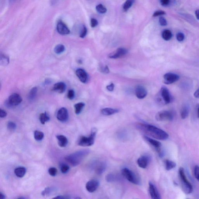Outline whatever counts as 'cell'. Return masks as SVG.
Masks as SVG:
<instances>
[{
  "instance_id": "obj_54",
  "label": "cell",
  "mask_w": 199,
  "mask_h": 199,
  "mask_svg": "<svg viewBox=\"0 0 199 199\" xmlns=\"http://www.w3.org/2000/svg\"><path fill=\"white\" fill-rule=\"evenodd\" d=\"M6 198V196L4 194L2 193V192H0V199H5Z\"/></svg>"
},
{
  "instance_id": "obj_36",
  "label": "cell",
  "mask_w": 199,
  "mask_h": 199,
  "mask_svg": "<svg viewBox=\"0 0 199 199\" xmlns=\"http://www.w3.org/2000/svg\"><path fill=\"white\" fill-rule=\"evenodd\" d=\"M70 169L69 167L67 164H62L61 165L60 170L62 173H66L69 171Z\"/></svg>"
},
{
  "instance_id": "obj_28",
  "label": "cell",
  "mask_w": 199,
  "mask_h": 199,
  "mask_svg": "<svg viewBox=\"0 0 199 199\" xmlns=\"http://www.w3.org/2000/svg\"><path fill=\"white\" fill-rule=\"evenodd\" d=\"M37 92V87H35L30 90L28 95V98L30 101H33L36 97Z\"/></svg>"
},
{
  "instance_id": "obj_24",
  "label": "cell",
  "mask_w": 199,
  "mask_h": 199,
  "mask_svg": "<svg viewBox=\"0 0 199 199\" xmlns=\"http://www.w3.org/2000/svg\"><path fill=\"white\" fill-rule=\"evenodd\" d=\"M14 172L17 177L22 178L26 173V169L24 167H19L15 170Z\"/></svg>"
},
{
  "instance_id": "obj_15",
  "label": "cell",
  "mask_w": 199,
  "mask_h": 199,
  "mask_svg": "<svg viewBox=\"0 0 199 199\" xmlns=\"http://www.w3.org/2000/svg\"><path fill=\"white\" fill-rule=\"evenodd\" d=\"M57 29L58 32L61 35H68L70 32V31L67 25L61 21H59L58 22L57 25Z\"/></svg>"
},
{
  "instance_id": "obj_20",
  "label": "cell",
  "mask_w": 199,
  "mask_h": 199,
  "mask_svg": "<svg viewBox=\"0 0 199 199\" xmlns=\"http://www.w3.org/2000/svg\"><path fill=\"white\" fill-rule=\"evenodd\" d=\"M66 88V84L63 82H59L55 84L53 88V90L62 93L64 92Z\"/></svg>"
},
{
  "instance_id": "obj_22",
  "label": "cell",
  "mask_w": 199,
  "mask_h": 199,
  "mask_svg": "<svg viewBox=\"0 0 199 199\" xmlns=\"http://www.w3.org/2000/svg\"><path fill=\"white\" fill-rule=\"evenodd\" d=\"M119 112V110L116 109L106 108L101 110V113L104 116H110Z\"/></svg>"
},
{
  "instance_id": "obj_3",
  "label": "cell",
  "mask_w": 199,
  "mask_h": 199,
  "mask_svg": "<svg viewBox=\"0 0 199 199\" xmlns=\"http://www.w3.org/2000/svg\"><path fill=\"white\" fill-rule=\"evenodd\" d=\"M178 174L180 182L182 188L185 193L190 194L193 191V187L192 185L187 179L185 175L184 169L183 168H180L178 170Z\"/></svg>"
},
{
  "instance_id": "obj_37",
  "label": "cell",
  "mask_w": 199,
  "mask_h": 199,
  "mask_svg": "<svg viewBox=\"0 0 199 199\" xmlns=\"http://www.w3.org/2000/svg\"><path fill=\"white\" fill-rule=\"evenodd\" d=\"M7 128L10 130H14L16 128V124L13 122L9 121L7 123Z\"/></svg>"
},
{
  "instance_id": "obj_53",
  "label": "cell",
  "mask_w": 199,
  "mask_h": 199,
  "mask_svg": "<svg viewBox=\"0 0 199 199\" xmlns=\"http://www.w3.org/2000/svg\"><path fill=\"white\" fill-rule=\"evenodd\" d=\"M195 15L197 19L199 20V10H197L195 11Z\"/></svg>"
},
{
  "instance_id": "obj_41",
  "label": "cell",
  "mask_w": 199,
  "mask_h": 199,
  "mask_svg": "<svg viewBox=\"0 0 199 199\" xmlns=\"http://www.w3.org/2000/svg\"><path fill=\"white\" fill-rule=\"evenodd\" d=\"M176 38L177 40L179 42L183 41L185 38L184 34L182 32H178L176 35Z\"/></svg>"
},
{
  "instance_id": "obj_38",
  "label": "cell",
  "mask_w": 199,
  "mask_h": 199,
  "mask_svg": "<svg viewBox=\"0 0 199 199\" xmlns=\"http://www.w3.org/2000/svg\"><path fill=\"white\" fill-rule=\"evenodd\" d=\"M87 29L85 26L83 25V27L81 30L80 37L82 38H84L87 35Z\"/></svg>"
},
{
  "instance_id": "obj_47",
  "label": "cell",
  "mask_w": 199,
  "mask_h": 199,
  "mask_svg": "<svg viewBox=\"0 0 199 199\" xmlns=\"http://www.w3.org/2000/svg\"><path fill=\"white\" fill-rule=\"evenodd\" d=\"M170 0H161L160 2L162 6H168L170 3Z\"/></svg>"
},
{
  "instance_id": "obj_5",
  "label": "cell",
  "mask_w": 199,
  "mask_h": 199,
  "mask_svg": "<svg viewBox=\"0 0 199 199\" xmlns=\"http://www.w3.org/2000/svg\"><path fill=\"white\" fill-rule=\"evenodd\" d=\"M121 173L125 178L131 183L138 185L141 184L139 177L134 172L129 168H123L121 170Z\"/></svg>"
},
{
  "instance_id": "obj_52",
  "label": "cell",
  "mask_w": 199,
  "mask_h": 199,
  "mask_svg": "<svg viewBox=\"0 0 199 199\" xmlns=\"http://www.w3.org/2000/svg\"><path fill=\"white\" fill-rule=\"evenodd\" d=\"M104 73H108L109 71V69L107 66H106L105 67V68H104L103 70Z\"/></svg>"
},
{
  "instance_id": "obj_35",
  "label": "cell",
  "mask_w": 199,
  "mask_h": 199,
  "mask_svg": "<svg viewBox=\"0 0 199 199\" xmlns=\"http://www.w3.org/2000/svg\"><path fill=\"white\" fill-rule=\"evenodd\" d=\"M1 64L3 65H6L9 63V59L8 57L4 55H1V59H0Z\"/></svg>"
},
{
  "instance_id": "obj_39",
  "label": "cell",
  "mask_w": 199,
  "mask_h": 199,
  "mask_svg": "<svg viewBox=\"0 0 199 199\" xmlns=\"http://www.w3.org/2000/svg\"><path fill=\"white\" fill-rule=\"evenodd\" d=\"M58 170L56 168L54 167H51L49 168L48 170L49 174L52 176H56Z\"/></svg>"
},
{
  "instance_id": "obj_31",
  "label": "cell",
  "mask_w": 199,
  "mask_h": 199,
  "mask_svg": "<svg viewBox=\"0 0 199 199\" xmlns=\"http://www.w3.org/2000/svg\"><path fill=\"white\" fill-rule=\"evenodd\" d=\"M34 137L37 141H41L43 139L44 134L43 132L36 130L34 132Z\"/></svg>"
},
{
  "instance_id": "obj_21",
  "label": "cell",
  "mask_w": 199,
  "mask_h": 199,
  "mask_svg": "<svg viewBox=\"0 0 199 199\" xmlns=\"http://www.w3.org/2000/svg\"><path fill=\"white\" fill-rule=\"evenodd\" d=\"M58 143L59 146L64 148L68 145V140L66 137L63 135H58L56 136Z\"/></svg>"
},
{
  "instance_id": "obj_11",
  "label": "cell",
  "mask_w": 199,
  "mask_h": 199,
  "mask_svg": "<svg viewBox=\"0 0 199 199\" xmlns=\"http://www.w3.org/2000/svg\"><path fill=\"white\" fill-rule=\"evenodd\" d=\"M127 49L125 48H120L116 49L115 51L113 52L111 54H109V57L111 58H120L123 57L127 54Z\"/></svg>"
},
{
  "instance_id": "obj_34",
  "label": "cell",
  "mask_w": 199,
  "mask_h": 199,
  "mask_svg": "<svg viewBox=\"0 0 199 199\" xmlns=\"http://www.w3.org/2000/svg\"><path fill=\"white\" fill-rule=\"evenodd\" d=\"M96 9L98 12L101 14H104L107 12V10L102 4H99L96 6Z\"/></svg>"
},
{
  "instance_id": "obj_43",
  "label": "cell",
  "mask_w": 199,
  "mask_h": 199,
  "mask_svg": "<svg viewBox=\"0 0 199 199\" xmlns=\"http://www.w3.org/2000/svg\"><path fill=\"white\" fill-rule=\"evenodd\" d=\"M68 97L70 100H73L75 97V92L73 90H69L68 93Z\"/></svg>"
},
{
  "instance_id": "obj_12",
  "label": "cell",
  "mask_w": 199,
  "mask_h": 199,
  "mask_svg": "<svg viewBox=\"0 0 199 199\" xmlns=\"http://www.w3.org/2000/svg\"><path fill=\"white\" fill-rule=\"evenodd\" d=\"M93 166L96 173L99 175L102 174L105 172L107 167L106 163L103 162H96Z\"/></svg>"
},
{
  "instance_id": "obj_48",
  "label": "cell",
  "mask_w": 199,
  "mask_h": 199,
  "mask_svg": "<svg viewBox=\"0 0 199 199\" xmlns=\"http://www.w3.org/2000/svg\"><path fill=\"white\" fill-rule=\"evenodd\" d=\"M7 115V113L4 110H2L1 109H0V117L1 118H4L6 117Z\"/></svg>"
},
{
  "instance_id": "obj_4",
  "label": "cell",
  "mask_w": 199,
  "mask_h": 199,
  "mask_svg": "<svg viewBox=\"0 0 199 199\" xmlns=\"http://www.w3.org/2000/svg\"><path fill=\"white\" fill-rule=\"evenodd\" d=\"M97 130L95 128L93 129L89 136H82L78 139V144L79 145L83 147L91 146L94 144Z\"/></svg>"
},
{
  "instance_id": "obj_13",
  "label": "cell",
  "mask_w": 199,
  "mask_h": 199,
  "mask_svg": "<svg viewBox=\"0 0 199 199\" xmlns=\"http://www.w3.org/2000/svg\"><path fill=\"white\" fill-rule=\"evenodd\" d=\"M99 183L97 180H92L87 182L86 185V189L89 192H94L98 188Z\"/></svg>"
},
{
  "instance_id": "obj_16",
  "label": "cell",
  "mask_w": 199,
  "mask_h": 199,
  "mask_svg": "<svg viewBox=\"0 0 199 199\" xmlns=\"http://www.w3.org/2000/svg\"><path fill=\"white\" fill-rule=\"evenodd\" d=\"M150 161V158L147 155L142 156L138 159L137 163L140 168H145Z\"/></svg>"
},
{
  "instance_id": "obj_33",
  "label": "cell",
  "mask_w": 199,
  "mask_h": 199,
  "mask_svg": "<svg viewBox=\"0 0 199 199\" xmlns=\"http://www.w3.org/2000/svg\"><path fill=\"white\" fill-rule=\"evenodd\" d=\"M65 50V47L62 44H58L54 48V51L56 54H62Z\"/></svg>"
},
{
  "instance_id": "obj_56",
  "label": "cell",
  "mask_w": 199,
  "mask_h": 199,
  "mask_svg": "<svg viewBox=\"0 0 199 199\" xmlns=\"http://www.w3.org/2000/svg\"><path fill=\"white\" fill-rule=\"evenodd\" d=\"M16 1V0H9V2L10 3H13Z\"/></svg>"
},
{
  "instance_id": "obj_55",
  "label": "cell",
  "mask_w": 199,
  "mask_h": 199,
  "mask_svg": "<svg viewBox=\"0 0 199 199\" xmlns=\"http://www.w3.org/2000/svg\"><path fill=\"white\" fill-rule=\"evenodd\" d=\"M197 116L199 118V104L197 105Z\"/></svg>"
},
{
  "instance_id": "obj_30",
  "label": "cell",
  "mask_w": 199,
  "mask_h": 199,
  "mask_svg": "<svg viewBox=\"0 0 199 199\" xmlns=\"http://www.w3.org/2000/svg\"><path fill=\"white\" fill-rule=\"evenodd\" d=\"M84 106L85 104L83 102H79L76 104L74 105L76 114L77 115H79V114L80 113Z\"/></svg>"
},
{
  "instance_id": "obj_46",
  "label": "cell",
  "mask_w": 199,
  "mask_h": 199,
  "mask_svg": "<svg viewBox=\"0 0 199 199\" xmlns=\"http://www.w3.org/2000/svg\"><path fill=\"white\" fill-rule=\"evenodd\" d=\"M166 12L163 11H155L153 15V17H157L159 16H162L165 15Z\"/></svg>"
},
{
  "instance_id": "obj_18",
  "label": "cell",
  "mask_w": 199,
  "mask_h": 199,
  "mask_svg": "<svg viewBox=\"0 0 199 199\" xmlns=\"http://www.w3.org/2000/svg\"><path fill=\"white\" fill-rule=\"evenodd\" d=\"M76 73L81 82L84 83H87L88 79V76L84 70L82 68H79L76 71Z\"/></svg>"
},
{
  "instance_id": "obj_45",
  "label": "cell",
  "mask_w": 199,
  "mask_h": 199,
  "mask_svg": "<svg viewBox=\"0 0 199 199\" xmlns=\"http://www.w3.org/2000/svg\"><path fill=\"white\" fill-rule=\"evenodd\" d=\"M98 21L96 19L92 18L91 20V26L92 28L95 27L98 25Z\"/></svg>"
},
{
  "instance_id": "obj_8",
  "label": "cell",
  "mask_w": 199,
  "mask_h": 199,
  "mask_svg": "<svg viewBox=\"0 0 199 199\" xmlns=\"http://www.w3.org/2000/svg\"><path fill=\"white\" fill-rule=\"evenodd\" d=\"M22 101V98L17 93H14L9 97L6 105L10 107L16 106L20 104Z\"/></svg>"
},
{
  "instance_id": "obj_9",
  "label": "cell",
  "mask_w": 199,
  "mask_h": 199,
  "mask_svg": "<svg viewBox=\"0 0 199 199\" xmlns=\"http://www.w3.org/2000/svg\"><path fill=\"white\" fill-rule=\"evenodd\" d=\"M164 83L167 84H171L175 83L179 80V76L176 73H167L163 76Z\"/></svg>"
},
{
  "instance_id": "obj_26",
  "label": "cell",
  "mask_w": 199,
  "mask_h": 199,
  "mask_svg": "<svg viewBox=\"0 0 199 199\" xmlns=\"http://www.w3.org/2000/svg\"><path fill=\"white\" fill-rule=\"evenodd\" d=\"M106 179L108 182H114L118 181L120 179V177L113 173H109L106 176Z\"/></svg>"
},
{
  "instance_id": "obj_6",
  "label": "cell",
  "mask_w": 199,
  "mask_h": 199,
  "mask_svg": "<svg viewBox=\"0 0 199 199\" xmlns=\"http://www.w3.org/2000/svg\"><path fill=\"white\" fill-rule=\"evenodd\" d=\"M156 119L159 121H172L174 119V115L171 111H161L156 114Z\"/></svg>"
},
{
  "instance_id": "obj_17",
  "label": "cell",
  "mask_w": 199,
  "mask_h": 199,
  "mask_svg": "<svg viewBox=\"0 0 199 199\" xmlns=\"http://www.w3.org/2000/svg\"><path fill=\"white\" fill-rule=\"evenodd\" d=\"M160 93L161 96L166 104L170 103L171 98L170 93L167 87H163L161 88Z\"/></svg>"
},
{
  "instance_id": "obj_19",
  "label": "cell",
  "mask_w": 199,
  "mask_h": 199,
  "mask_svg": "<svg viewBox=\"0 0 199 199\" xmlns=\"http://www.w3.org/2000/svg\"><path fill=\"white\" fill-rule=\"evenodd\" d=\"M135 95L138 98H144L147 95L146 90L142 86H138L135 89Z\"/></svg>"
},
{
  "instance_id": "obj_2",
  "label": "cell",
  "mask_w": 199,
  "mask_h": 199,
  "mask_svg": "<svg viewBox=\"0 0 199 199\" xmlns=\"http://www.w3.org/2000/svg\"><path fill=\"white\" fill-rule=\"evenodd\" d=\"M90 153V151L88 149L79 151L66 156L65 157V159L73 167H76L80 164L82 161Z\"/></svg>"
},
{
  "instance_id": "obj_29",
  "label": "cell",
  "mask_w": 199,
  "mask_h": 199,
  "mask_svg": "<svg viewBox=\"0 0 199 199\" xmlns=\"http://www.w3.org/2000/svg\"><path fill=\"white\" fill-rule=\"evenodd\" d=\"M39 120L41 123L44 125L46 122L50 120V117L46 112L40 114Z\"/></svg>"
},
{
  "instance_id": "obj_49",
  "label": "cell",
  "mask_w": 199,
  "mask_h": 199,
  "mask_svg": "<svg viewBox=\"0 0 199 199\" xmlns=\"http://www.w3.org/2000/svg\"><path fill=\"white\" fill-rule=\"evenodd\" d=\"M114 87H115V85L113 83H111L107 86V90L110 92H112L114 89Z\"/></svg>"
},
{
  "instance_id": "obj_1",
  "label": "cell",
  "mask_w": 199,
  "mask_h": 199,
  "mask_svg": "<svg viewBox=\"0 0 199 199\" xmlns=\"http://www.w3.org/2000/svg\"><path fill=\"white\" fill-rule=\"evenodd\" d=\"M136 127L139 131L158 140H165L169 137V135L166 132L153 125L139 123Z\"/></svg>"
},
{
  "instance_id": "obj_32",
  "label": "cell",
  "mask_w": 199,
  "mask_h": 199,
  "mask_svg": "<svg viewBox=\"0 0 199 199\" xmlns=\"http://www.w3.org/2000/svg\"><path fill=\"white\" fill-rule=\"evenodd\" d=\"M134 2V0H126L123 6V9L127 11L131 7Z\"/></svg>"
},
{
  "instance_id": "obj_50",
  "label": "cell",
  "mask_w": 199,
  "mask_h": 199,
  "mask_svg": "<svg viewBox=\"0 0 199 199\" xmlns=\"http://www.w3.org/2000/svg\"><path fill=\"white\" fill-rule=\"evenodd\" d=\"M54 199H69L70 198L68 196H58L54 198Z\"/></svg>"
},
{
  "instance_id": "obj_44",
  "label": "cell",
  "mask_w": 199,
  "mask_h": 199,
  "mask_svg": "<svg viewBox=\"0 0 199 199\" xmlns=\"http://www.w3.org/2000/svg\"><path fill=\"white\" fill-rule=\"evenodd\" d=\"M159 22L160 25H162V26H166V25H167V20H166L165 18L163 17V16H161V17L159 18Z\"/></svg>"
},
{
  "instance_id": "obj_7",
  "label": "cell",
  "mask_w": 199,
  "mask_h": 199,
  "mask_svg": "<svg viewBox=\"0 0 199 199\" xmlns=\"http://www.w3.org/2000/svg\"><path fill=\"white\" fill-rule=\"evenodd\" d=\"M144 138L146 141L148 142L149 144L155 148L156 150L158 152L159 156L161 157L163 156L164 153L161 150V147L162 145L160 142L146 136H144Z\"/></svg>"
},
{
  "instance_id": "obj_14",
  "label": "cell",
  "mask_w": 199,
  "mask_h": 199,
  "mask_svg": "<svg viewBox=\"0 0 199 199\" xmlns=\"http://www.w3.org/2000/svg\"><path fill=\"white\" fill-rule=\"evenodd\" d=\"M68 110L65 108L59 109L57 114V118L61 122H66L68 120Z\"/></svg>"
},
{
  "instance_id": "obj_42",
  "label": "cell",
  "mask_w": 199,
  "mask_h": 199,
  "mask_svg": "<svg viewBox=\"0 0 199 199\" xmlns=\"http://www.w3.org/2000/svg\"><path fill=\"white\" fill-rule=\"evenodd\" d=\"M194 175L195 178L199 181V167L196 165L194 168Z\"/></svg>"
},
{
  "instance_id": "obj_10",
  "label": "cell",
  "mask_w": 199,
  "mask_h": 199,
  "mask_svg": "<svg viewBox=\"0 0 199 199\" xmlns=\"http://www.w3.org/2000/svg\"><path fill=\"white\" fill-rule=\"evenodd\" d=\"M149 191L151 198L153 199H160L161 196L158 189L152 182H149Z\"/></svg>"
},
{
  "instance_id": "obj_40",
  "label": "cell",
  "mask_w": 199,
  "mask_h": 199,
  "mask_svg": "<svg viewBox=\"0 0 199 199\" xmlns=\"http://www.w3.org/2000/svg\"><path fill=\"white\" fill-rule=\"evenodd\" d=\"M53 189L50 187H47L45 189L43 190L42 192V195L43 196H47L48 195L50 194L52 192Z\"/></svg>"
},
{
  "instance_id": "obj_23",
  "label": "cell",
  "mask_w": 199,
  "mask_h": 199,
  "mask_svg": "<svg viewBox=\"0 0 199 199\" xmlns=\"http://www.w3.org/2000/svg\"><path fill=\"white\" fill-rule=\"evenodd\" d=\"M190 108L187 104H184L182 106L181 111V117L182 119H185L189 115Z\"/></svg>"
},
{
  "instance_id": "obj_25",
  "label": "cell",
  "mask_w": 199,
  "mask_h": 199,
  "mask_svg": "<svg viewBox=\"0 0 199 199\" xmlns=\"http://www.w3.org/2000/svg\"><path fill=\"white\" fill-rule=\"evenodd\" d=\"M164 164L166 170L169 171L173 169L176 167V164L173 161L166 159L164 161Z\"/></svg>"
},
{
  "instance_id": "obj_51",
  "label": "cell",
  "mask_w": 199,
  "mask_h": 199,
  "mask_svg": "<svg viewBox=\"0 0 199 199\" xmlns=\"http://www.w3.org/2000/svg\"><path fill=\"white\" fill-rule=\"evenodd\" d=\"M194 95L196 98H199V88L195 92Z\"/></svg>"
},
{
  "instance_id": "obj_27",
  "label": "cell",
  "mask_w": 199,
  "mask_h": 199,
  "mask_svg": "<svg viewBox=\"0 0 199 199\" xmlns=\"http://www.w3.org/2000/svg\"><path fill=\"white\" fill-rule=\"evenodd\" d=\"M162 36L164 40L168 41L170 40L172 37V34L170 30H164L162 34Z\"/></svg>"
}]
</instances>
